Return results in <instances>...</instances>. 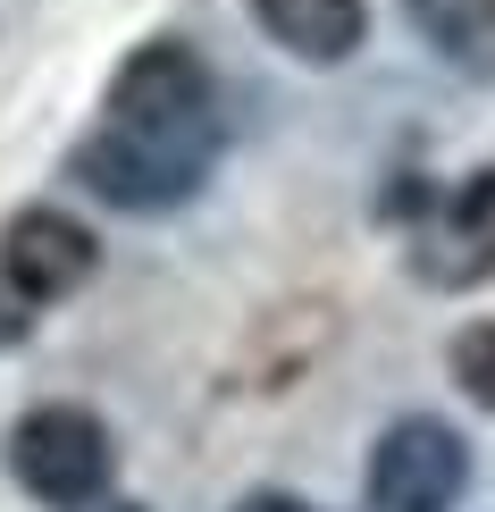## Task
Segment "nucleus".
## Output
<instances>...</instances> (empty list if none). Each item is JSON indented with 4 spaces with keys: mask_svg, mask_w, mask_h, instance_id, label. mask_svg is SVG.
<instances>
[{
    "mask_svg": "<svg viewBox=\"0 0 495 512\" xmlns=\"http://www.w3.org/2000/svg\"><path fill=\"white\" fill-rule=\"evenodd\" d=\"M101 118H118V126H219V93H210L202 51L193 42H168V34L143 42V51H126Z\"/></svg>",
    "mask_w": 495,
    "mask_h": 512,
    "instance_id": "4",
    "label": "nucleus"
},
{
    "mask_svg": "<svg viewBox=\"0 0 495 512\" xmlns=\"http://www.w3.org/2000/svg\"><path fill=\"white\" fill-rule=\"evenodd\" d=\"M235 512H311V504H294V496H252V504H235Z\"/></svg>",
    "mask_w": 495,
    "mask_h": 512,
    "instance_id": "11",
    "label": "nucleus"
},
{
    "mask_svg": "<svg viewBox=\"0 0 495 512\" xmlns=\"http://www.w3.org/2000/svg\"><path fill=\"white\" fill-rule=\"evenodd\" d=\"M93 269H101L93 227L68 219V210H51V202L17 210V219L0 227V277H9L26 303H59V294H76Z\"/></svg>",
    "mask_w": 495,
    "mask_h": 512,
    "instance_id": "6",
    "label": "nucleus"
},
{
    "mask_svg": "<svg viewBox=\"0 0 495 512\" xmlns=\"http://www.w3.org/2000/svg\"><path fill=\"white\" fill-rule=\"evenodd\" d=\"M26 319H34V303L9 286V277H0V345H17V336H26Z\"/></svg>",
    "mask_w": 495,
    "mask_h": 512,
    "instance_id": "10",
    "label": "nucleus"
},
{
    "mask_svg": "<svg viewBox=\"0 0 495 512\" xmlns=\"http://www.w3.org/2000/svg\"><path fill=\"white\" fill-rule=\"evenodd\" d=\"M9 462H17V479H26L42 504L84 512L110 487V429H101L93 412H76V403H42V412L17 420Z\"/></svg>",
    "mask_w": 495,
    "mask_h": 512,
    "instance_id": "3",
    "label": "nucleus"
},
{
    "mask_svg": "<svg viewBox=\"0 0 495 512\" xmlns=\"http://www.w3.org/2000/svg\"><path fill=\"white\" fill-rule=\"evenodd\" d=\"M210 160H219V126H118L101 118L68 152V177L110 210H177L202 194Z\"/></svg>",
    "mask_w": 495,
    "mask_h": 512,
    "instance_id": "1",
    "label": "nucleus"
},
{
    "mask_svg": "<svg viewBox=\"0 0 495 512\" xmlns=\"http://www.w3.org/2000/svg\"><path fill=\"white\" fill-rule=\"evenodd\" d=\"M470 487V445L445 420H395L370 454V512H454Z\"/></svg>",
    "mask_w": 495,
    "mask_h": 512,
    "instance_id": "5",
    "label": "nucleus"
},
{
    "mask_svg": "<svg viewBox=\"0 0 495 512\" xmlns=\"http://www.w3.org/2000/svg\"><path fill=\"white\" fill-rule=\"evenodd\" d=\"M403 219H412V269L428 286H479L495 277V168L462 185H412L403 194Z\"/></svg>",
    "mask_w": 495,
    "mask_h": 512,
    "instance_id": "2",
    "label": "nucleus"
},
{
    "mask_svg": "<svg viewBox=\"0 0 495 512\" xmlns=\"http://www.w3.org/2000/svg\"><path fill=\"white\" fill-rule=\"evenodd\" d=\"M445 361H454L462 395H470V403H487V412H495V319H470V328L454 336V353H445Z\"/></svg>",
    "mask_w": 495,
    "mask_h": 512,
    "instance_id": "9",
    "label": "nucleus"
},
{
    "mask_svg": "<svg viewBox=\"0 0 495 512\" xmlns=\"http://www.w3.org/2000/svg\"><path fill=\"white\" fill-rule=\"evenodd\" d=\"M403 17L445 68H462L470 84H495V0H403Z\"/></svg>",
    "mask_w": 495,
    "mask_h": 512,
    "instance_id": "8",
    "label": "nucleus"
},
{
    "mask_svg": "<svg viewBox=\"0 0 495 512\" xmlns=\"http://www.w3.org/2000/svg\"><path fill=\"white\" fill-rule=\"evenodd\" d=\"M252 17H261V34L277 51L311 59V68L353 59L361 34H370V9H361V0H252Z\"/></svg>",
    "mask_w": 495,
    "mask_h": 512,
    "instance_id": "7",
    "label": "nucleus"
}]
</instances>
